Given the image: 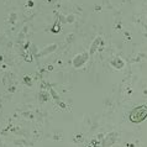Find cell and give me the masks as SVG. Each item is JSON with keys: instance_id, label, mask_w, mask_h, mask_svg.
<instances>
[{"instance_id": "obj_1", "label": "cell", "mask_w": 147, "mask_h": 147, "mask_svg": "<svg viewBox=\"0 0 147 147\" xmlns=\"http://www.w3.org/2000/svg\"><path fill=\"white\" fill-rule=\"evenodd\" d=\"M147 117V105H141L132 109L130 113V120L132 122H142Z\"/></svg>"}]
</instances>
